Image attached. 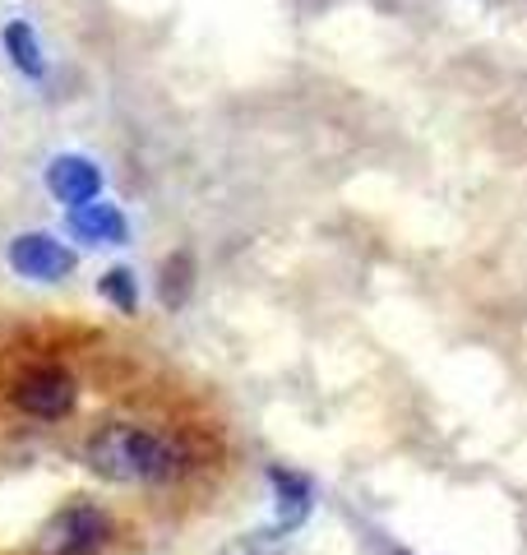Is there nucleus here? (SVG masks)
Here are the masks:
<instances>
[{"mask_svg": "<svg viewBox=\"0 0 527 555\" xmlns=\"http://www.w3.org/2000/svg\"><path fill=\"white\" fill-rule=\"evenodd\" d=\"M190 292H195V259H190V250H171L163 269H157V297H163L167 310H181Z\"/></svg>", "mask_w": 527, "mask_h": 555, "instance_id": "0eeeda50", "label": "nucleus"}, {"mask_svg": "<svg viewBox=\"0 0 527 555\" xmlns=\"http://www.w3.org/2000/svg\"><path fill=\"white\" fill-rule=\"evenodd\" d=\"M69 232H75L79 241H93V246H120L126 241V214H120L116 204H102V199H93V204H79V208H69Z\"/></svg>", "mask_w": 527, "mask_h": 555, "instance_id": "423d86ee", "label": "nucleus"}, {"mask_svg": "<svg viewBox=\"0 0 527 555\" xmlns=\"http://www.w3.org/2000/svg\"><path fill=\"white\" fill-rule=\"evenodd\" d=\"M98 292L120 310V315H134V310H139V287H134L130 269H107V273H102V283H98Z\"/></svg>", "mask_w": 527, "mask_h": 555, "instance_id": "9d476101", "label": "nucleus"}, {"mask_svg": "<svg viewBox=\"0 0 527 555\" xmlns=\"http://www.w3.org/2000/svg\"><path fill=\"white\" fill-rule=\"evenodd\" d=\"M47 190L69 208L93 204L102 195V171L88 158H79V153H61V158H51V167H47Z\"/></svg>", "mask_w": 527, "mask_h": 555, "instance_id": "39448f33", "label": "nucleus"}, {"mask_svg": "<svg viewBox=\"0 0 527 555\" xmlns=\"http://www.w3.org/2000/svg\"><path fill=\"white\" fill-rule=\"evenodd\" d=\"M112 542V518L88 500L56 509L38 532V555H102V546Z\"/></svg>", "mask_w": 527, "mask_h": 555, "instance_id": "f03ea898", "label": "nucleus"}, {"mask_svg": "<svg viewBox=\"0 0 527 555\" xmlns=\"http://www.w3.org/2000/svg\"><path fill=\"white\" fill-rule=\"evenodd\" d=\"M269 481L278 491V505H283V528H296L310 514V481L301 473H287V467H269Z\"/></svg>", "mask_w": 527, "mask_h": 555, "instance_id": "1a4fd4ad", "label": "nucleus"}, {"mask_svg": "<svg viewBox=\"0 0 527 555\" xmlns=\"http://www.w3.org/2000/svg\"><path fill=\"white\" fill-rule=\"evenodd\" d=\"M10 403L20 408L24 416H33V422H65V416L75 412V403H79V385H75V375L69 371L42 361V366H28L20 379H14Z\"/></svg>", "mask_w": 527, "mask_h": 555, "instance_id": "7ed1b4c3", "label": "nucleus"}, {"mask_svg": "<svg viewBox=\"0 0 527 555\" xmlns=\"http://www.w3.org/2000/svg\"><path fill=\"white\" fill-rule=\"evenodd\" d=\"M83 463L88 473L112 486H167L190 473V449L176 436H167V430L112 422L88 436Z\"/></svg>", "mask_w": 527, "mask_h": 555, "instance_id": "f257e3e1", "label": "nucleus"}, {"mask_svg": "<svg viewBox=\"0 0 527 555\" xmlns=\"http://www.w3.org/2000/svg\"><path fill=\"white\" fill-rule=\"evenodd\" d=\"M10 264L14 273L33 278V283H61V278L79 269V255L51 232H24L10 241Z\"/></svg>", "mask_w": 527, "mask_h": 555, "instance_id": "20e7f679", "label": "nucleus"}, {"mask_svg": "<svg viewBox=\"0 0 527 555\" xmlns=\"http://www.w3.org/2000/svg\"><path fill=\"white\" fill-rule=\"evenodd\" d=\"M5 51H10V65L28 79H42L47 75V61H42V42L33 33L28 20H10L5 24Z\"/></svg>", "mask_w": 527, "mask_h": 555, "instance_id": "6e6552de", "label": "nucleus"}]
</instances>
